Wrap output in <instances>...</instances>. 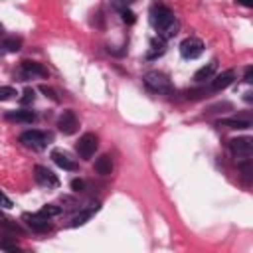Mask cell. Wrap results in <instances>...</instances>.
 I'll return each mask as SVG.
<instances>
[{"mask_svg": "<svg viewBox=\"0 0 253 253\" xmlns=\"http://www.w3.org/2000/svg\"><path fill=\"white\" fill-rule=\"evenodd\" d=\"M150 22L158 32V38L162 40H170L178 32V22L170 12V8H166L164 4H154L150 8Z\"/></svg>", "mask_w": 253, "mask_h": 253, "instance_id": "1", "label": "cell"}, {"mask_svg": "<svg viewBox=\"0 0 253 253\" xmlns=\"http://www.w3.org/2000/svg\"><path fill=\"white\" fill-rule=\"evenodd\" d=\"M142 81H144L146 89H150L152 93H170L172 91V81L162 71H148L142 77Z\"/></svg>", "mask_w": 253, "mask_h": 253, "instance_id": "2", "label": "cell"}, {"mask_svg": "<svg viewBox=\"0 0 253 253\" xmlns=\"http://www.w3.org/2000/svg\"><path fill=\"white\" fill-rule=\"evenodd\" d=\"M97 146H99V138H97V134H93V132H85V134L77 140L75 150H77V154H79L83 160H89V158L95 154Z\"/></svg>", "mask_w": 253, "mask_h": 253, "instance_id": "3", "label": "cell"}, {"mask_svg": "<svg viewBox=\"0 0 253 253\" xmlns=\"http://www.w3.org/2000/svg\"><path fill=\"white\" fill-rule=\"evenodd\" d=\"M20 142H22L24 146L32 148V150H42V148H45V144H47V136H45V132L32 128V130H26V132L20 134Z\"/></svg>", "mask_w": 253, "mask_h": 253, "instance_id": "4", "label": "cell"}, {"mask_svg": "<svg viewBox=\"0 0 253 253\" xmlns=\"http://www.w3.org/2000/svg\"><path fill=\"white\" fill-rule=\"evenodd\" d=\"M180 53L186 59H196V57H200L204 53V42L198 40V38H186L180 43Z\"/></svg>", "mask_w": 253, "mask_h": 253, "instance_id": "5", "label": "cell"}, {"mask_svg": "<svg viewBox=\"0 0 253 253\" xmlns=\"http://www.w3.org/2000/svg\"><path fill=\"white\" fill-rule=\"evenodd\" d=\"M34 178H36V182H38L42 188H47V190L59 186V178H57L49 168H45V166H36V168H34Z\"/></svg>", "mask_w": 253, "mask_h": 253, "instance_id": "6", "label": "cell"}, {"mask_svg": "<svg viewBox=\"0 0 253 253\" xmlns=\"http://www.w3.org/2000/svg\"><path fill=\"white\" fill-rule=\"evenodd\" d=\"M77 126H79V121H77V115H75L71 109H67V111H63V113L59 115V119H57V128H59L63 134H73V132L77 130Z\"/></svg>", "mask_w": 253, "mask_h": 253, "instance_id": "7", "label": "cell"}, {"mask_svg": "<svg viewBox=\"0 0 253 253\" xmlns=\"http://www.w3.org/2000/svg\"><path fill=\"white\" fill-rule=\"evenodd\" d=\"M229 150L233 152V156H241V158H247L253 150V140L249 136H237V138H231L229 140Z\"/></svg>", "mask_w": 253, "mask_h": 253, "instance_id": "8", "label": "cell"}, {"mask_svg": "<svg viewBox=\"0 0 253 253\" xmlns=\"http://www.w3.org/2000/svg\"><path fill=\"white\" fill-rule=\"evenodd\" d=\"M24 219H26V223H28V225H30L34 231L43 233V231H49V229H51L49 217L42 215L40 211H38V213H24Z\"/></svg>", "mask_w": 253, "mask_h": 253, "instance_id": "9", "label": "cell"}, {"mask_svg": "<svg viewBox=\"0 0 253 253\" xmlns=\"http://www.w3.org/2000/svg\"><path fill=\"white\" fill-rule=\"evenodd\" d=\"M20 73H22L24 79H32V77H45L47 69L42 63H38V61H22Z\"/></svg>", "mask_w": 253, "mask_h": 253, "instance_id": "10", "label": "cell"}, {"mask_svg": "<svg viewBox=\"0 0 253 253\" xmlns=\"http://www.w3.org/2000/svg\"><path fill=\"white\" fill-rule=\"evenodd\" d=\"M51 160H53L59 168H63V170H69V172L77 170V162H75V160L69 156V152H65V150H59V148L51 150Z\"/></svg>", "mask_w": 253, "mask_h": 253, "instance_id": "11", "label": "cell"}, {"mask_svg": "<svg viewBox=\"0 0 253 253\" xmlns=\"http://www.w3.org/2000/svg\"><path fill=\"white\" fill-rule=\"evenodd\" d=\"M4 119L12 121V123H34L36 121V113L34 111H26V109H18V111L4 113Z\"/></svg>", "mask_w": 253, "mask_h": 253, "instance_id": "12", "label": "cell"}, {"mask_svg": "<svg viewBox=\"0 0 253 253\" xmlns=\"http://www.w3.org/2000/svg\"><path fill=\"white\" fill-rule=\"evenodd\" d=\"M233 79H235V71L233 69H227V71H223V73H219V75L213 77L211 89L213 91H223L225 87H229L233 83Z\"/></svg>", "mask_w": 253, "mask_h": 253, "instance_id": "13", "label": "cell"}, {"mask_svg": "<svg viewBox=\"0 0 253 253\" xmlns=\"http://www.w3.org/2000/svg\"><path fill=\"white\" fill-rule=\"evenodd\" d=\"M215 69H217V61H215V59H211L208 65L200 67V69L194 73V81L202 83V81H206V79H211V77H213V73H215Z\"/></svg>", "mask_w": 253, "mask_h": 253, "instance_id": "14", "label": "cell"}, {"mask_svg": "<svg viewBox=\"0 0 253 253\" xmlns=\"http://www.w3.org/2000/svg\"><path fill=\"white\" fill-rule=\"evenodd\" d=\"M219 126H225V128H251V119H237V117H231V119H221L217 121Z\"/></svg>", "mask_w": 253, "mask_h": 253, "instance_id": "15", "label": "cell"}, {"mask_svg": "<svg viewBox=\"0 0 253 253\" xmlns=\"http://www.w3.org/2000/svg\"><path fill=\"white\" fill-rule=\"evenodd\" d=\"M95 172L101 174V176H109L113 172V162H111V156L103 154L95 160Z\"/></svg>", "mask_w": 253, "mask_h": 253, "instance_id": "16", "label": "cell"}, {"mask_svg": "<svg viewBox=\"0 0 253 253\" xmlns=\"http://www.w3.org/2000/svg\"><path fill=\"white\" fill-rule=\"evenodd\" d=\"M20 47H22V38L12 36V38H6V40L0 43V53H14V51H18Z\"/></svg>", "mask_w": 253, "mask_h": 253, "instance_id": "17", "label": "cell"}, {"mask_svg": "<svg viewBox=\"0 0 253 253\" xmlns=\"http://www.w3.org/2000/svg\"><path fill=\"white\" fill-rule=\"evenodd\" d=\"M164 51H166L164 40H162V38H160V40H152V42H150V47H148V51H146V57H148V59H156V57H160Z\"/></svg>", "mask_w": 253, "mask_h": 253, "instance_id": "18", "label": "cell"}, {"mask_svg": "<svg viewBox=\"0 0 253 253\" xmlns=\"http://www.w3.org/2000/svg\"><path fill=\"white\" fill-rule=\"evenodd\" d=\"M99 210V204H95V208H91V210H85V211H81V213H77L73 219H71V223H69V227H79V225H83V223H87V219H91V215L95 213Z\"/></svg>", "mask_w": 253, "mask_h": 253, "instance_id": "19", "label": "cell"}, {"mask_svg": "<svg viewBox=\"0 0 253 253\" xmlns=\"http://www.w3.org/2000/svg\"><path fill=\"white\" fill-rule=\"evenodd\" d=\"M36 101V91L34 89H24V93H22V97H20V105L22 107H26V105H32Z\"/></svg>", "mask_w": 253, "mask_h": 253, "instance_id": "20", "label": "cell"}, {"mask_svg": "<svg viewBox=\"0 0 253 253\" xmlns=\"http://www.w3.org/2000/svg\"><path fill=\"white\" fill-rule=\"evenodd\" d=\"M40 213L45 215V217H53V215H59V213H61V208L55 206V204H47V206H43V208L40 210Z\"/></svg>", "mask_w": 253, "mask_h": 253, "instance_id": "21", "label": "cell"}, {"mask_svg": "<svg viewBox=\"0 0 253 253\" xmlns=\"http://www.w3.org/2000/svg\"><path fill=\"white\" fill-rule=\"evenodd\" d=\"M18 93H16V89L14 87H10V85H0V101H10V99H14Z\"/></svg>", "mask_w": 253, "mask_h": 253, "instance_id": "22", "label": "cell"}, {"mask_svg": "<svg viewBox=\"0 0 253 253\" xmlns=\"http://www.w3.org/2000/svg\"><path fill=\"white\" fill-rule=\"evenodd\" d=\"M121 16H123V22H126V24H134V20H136L134 14H132L130 10H126V8L121 12Z\"/></svg>", "mask_w": 253, "mask_h": 253, "instance_id": "23", "label": "cell"}, {"mask_svg": "<svg viewBox=\"0 0 253 253\" xmlns=\"http://www.w3.org/2000/svg\"><path fill=\"white\" fill-rule=\"evenodd\" d=\"M0 206H2V208H6V210H10V208H12V200H10L2 190H0Z\"/></svg>", "mask_w": 253, "mask_h": 253, "instance_id": "24", "label": "cell"}, {"mask_svg": "<svg viewBox=\"0 0 253 253\" xmlns=\"http://www.w3.org/2000/svg\"><path fill=\"white\" fill-rule=\"evenodd\" d=\"M40 91H42V93H45V97H51L53 101H57V95H55V91H53V89H49V87L42 85V87H40Z\"/></svg>", "mask_w": 253, "mask_h": 253, "instance_id": "25", "label": "cell"}, {"mask_svg": "<svg viewBox=\"0 0 253 253\" xmlns=\"http://www.w3.org/2000/svg\"><path fill=\"white\" fill-rule=\"evenodd\" d=\"M83 186H85V182H83L81 178H75V180L71 182V188H73L75 192H79V190H83Z\"/></svg>", "mask_w": 253, "mask_h": 253, "instance_id": "26", "label": "cell"}, {"mask_svg": "<svg viewBox=\"0 0 253 253\" xmlns=\"http://www.w3.org/2000/svg\"><path fill=\"white\" fill-rule=\"evenodd\" d=\"M251 73H253V67H251V65H249V67H245V81H247V83H251V81H253V79H251Z\"/></svg>", "mask_w": 253, "mask_h": 253, "instance_id": "27", "label": "cell"}, {"mask_svg": "<svg viewBox=\"0 0 253 253\" xmlns=\"http://www.w3.org/2000/svg\"><path fill=\"white\" fill-rule=\"evenodd\" d=\"M0 247H2V249H8V251H14V249H16L14 243H6V241H0Z\"/></svg>", "mask_w": 253, "mask_h": 253, "instance_id": "28", "label": "cell"}, {"mask_svg": "<svg viewBox=\"0 0 253 253\" xmlns=\"http://www.w3.org/2000/svg\"><path fill=\"white\" fill-rule=\"evenodd\" d=\"M237 4H241V6H245V8H251L253 6V0H235Z\"/></svg>", "mask_w": 253, "mask_h": 253, "instance_id": "29", "label": "cell"}, {"mask_svg": "<svg viewBox=\"0 0 253 253\" xmlns=\"http://www.w3.org/2000/svg\"><path fill=\"white\" fill-rule=\"evenodd\" d=\"M2 32H4V26H2V24H0V34H2Z\"/></svg>", "mask_w": 253, "mask_h": 253, "instance_id": "30", "label": "cell"}]
</instances>
